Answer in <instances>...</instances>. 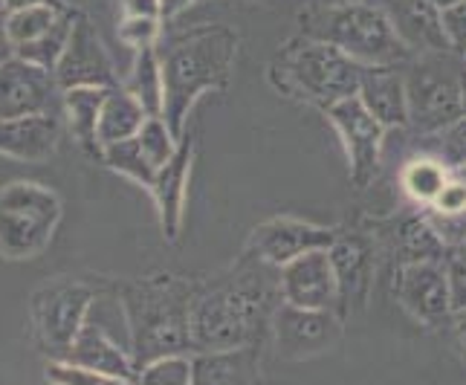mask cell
I'll list each match as a JSON object with an SVG mask.
<instances>
[{"mask_svg": "<svg viewBox=\"0 0 466 385\" xmlns=\"http://www.w3.org/2000/svg\"><path fill=\"white\" fill-rule=\"evenodd\" d=\"M281 304L279 267L247 249L229 269L198 281L191 304V342L198 350L264 345Z\"/></svg>", "mask_w": 466, "mask_h": 385, "instance_id": "cell-1", "label": "cell"}, {"mask_svg": "<svg viewBox=\"0 0 466 385\" xmlns=\"http://www.w3.org/2000/svg\"><path fill=\"white\" fill-rule=\"evenodd\" d=\"M238 32L223 24H198L177 29L159 41V70H163V119L174 137L186 134L188 114L200 96L227 90L235 58Z\"/></svg>", "mask_w": 466, "mask_h": 385, "instance_id": "cell-2", "label": "cell"}, {"mask_svg": "<svg viewBox=\"0 0 466 385\" xmlns=\"http://www.w3.org/2000/svg\"><path fill=\"white\" fill-rule=\"evenodd\" d=\"M122 304L127 348L137 371L159 357L195 354L191 342V304L198 296V281L183 276H157L125 279L110 284Z\"/></svg>", "mask_w": 466, "mask_h": 385, "instance_id": "cell-3", "label": "cell"}, {"mask_svg": "<svg viewBox=\"0 0 466 385\" xmlns=\"http://www.w3.org/2000/svg\"><path fill=\"white\" fill-rule=\"evenodd\" d=\"M301 35L325 41L362 67H403L414 53L400 41L397 29L374 0H325L299 12Z\"/></svg>", "mask_w": 466, "mask_h": 385, "instance_id": "cell-4", "label": "cell"}, {"mask_svg": "<svg viewBox=\"0 0 466 385\" xmlns=\"http://www.w3.org/2000/svg\"><path fill=\"white\" fill-rule=\"evenodd\" d=\"M362 64H357L342 50L299 35L287 41L269 64V85L287 99L313 105L321 114L336 102H345L360 93Z\"/></svg>", "mask_w": 466, "mask_h": 385, "instance_id": "cell-5", "label": "cell"}, {"mask_svg": "<svg viewBox=\"0 0 466 385\" xmlns=\"http://www.w3.org/2000/svg\"><path fill=\"white\" fill-rule=\"evenodd\" d=\"M64 215L58 191L35 180L0 186V258L32 261L53 244Z\"/></svg>", "mask_w": 466, "mask_h": 385, "instance_id": "cell-6", "label": "cell"}, {"mask_svg": "<svg viewBox=\"0 0 466 385\" xmlns=\"http://www.w3.org/2000/svg\"><path fill=\"white\" fill-rule=\"evenodd\" d=\"M99 287L58 276L35 287L29 296V328L35 345L50 360H67L76 336L82 333L93 301L99 299Z\"/></svg>", "mask_w": 466, "mask_h": 385, "instance_id": "cell-7", "label": "cell"}, {"mask_svg": "<svg viewBox=\"0 0 466 385\" xmlns=\"http://www.w3.org/2000/svg\"><path fill=\"white\" fill-rule=\"evenodd\" d=\"M461 73L446 70L441 56H417L411 61V70H406L409 127L423 137H438L466 117Z\"/></svg>", "mask_w": 466, "mask_h": 385, "instance_id": "cell-8", "label": "cell"}, {"mask_svg": "<svg viewBox=\"0 0 466 385\" xmlns=\"http://www.w3.org/2000/svg\"><path fill=\"white\" fill-rule=\"evenodd\" d=\"M82 9L58 6H24L6 9V29L15 44V56L38 64L44 70H56V64L70 41L76 15Z\"/></svg>", "mask_w": 466, "mask_h": 385, "instance_id": "cell-9", "label": "cell"}, {"mask_svg": "<svg viewBox=\"0 0 466 385\" xmlns=\"http://www.w3.org/2000/svg\"><path fill=\"white\" fill-rule=\"evenodd\" d=\"M330 261L339 284V316L350 319L353 313H362L368 308L377 281V264L380 249L365 227L357 229H339L330 244Z\"/></svg>", "mask_w": 466, "mask_h": 385, "instance_id": "cell-10", "label": "cell"}, {"mask_svg": "<svg viewBox=\"0 0 466 385\" xmlns=\"http://www.w3.org/2000/svg\"><path fill=\"white\" fill-rule=\"evenodd\" d=\"M362 227L371 232L377 240L380 255H385L394 269L406 264H420V261H441L446 264L449 249L441 235L431 229V223L426 220L423 212H394V215H377L365 218Z\"/></svg>", "mask_w": 466, "mask_h": 385, "instance_id": "cell-11", "label": "cell"}, {"mask_svg": "<svg viewBox=\"0 0 466 385\" xmlns=\"http://www.w3.org/2000/svg\"><path fill=\"white\" fill-rule=\"evenodd\" d=\"M325 117L342 139L353 188L365 191L380 174L385 127L371 117V110L360 102V96H350V99H345V102H336L330 110H325Z\"/></svg>", "mask_w": 466, "mask_h": 385, "instance_id": "cell-12", "label": "cell"}, {"mask_svg": "<svg viewBox=\"0 0 466 385\" xmlns=\"http://www.w3.org/2000/svg\"><path fill=\"white\" fill-rule=\"evenodd\" d=\"M345 319L336 310H304L281 301L272 316V345L281 360L301 362L328 354L342 339Z\"/></svg>", "mask_w": 466, "mask_h": 385, "instance_id": "cell-13", "label": "cell"}, {"mask_svg": "<svg viewBox=\"0 0 466 385\" xmlns=\"http://www.w3.org/2000/svg\"><path fill=\"white\" fill-rule=\"evenodd\" d=\"M56 82L61 90L70 87H122V78L114 67V58L105 50V41L96 24L85 12L76 15V24L70 32V41L56 64Z\"/></svg>", "mask_w": 466, "mask_h": 385, "instance_id": "cell-14", "label": "cell"}, {"mask_svg": "<svg viewBox=\"0 0 466 385\" xmlns=\"http://www.w3.org/2000/svg\"><path fill=\"white\" fill-rule=\"evenodd\" d=\"M29 114H58L61 110V87L53 70L12 56L0 64V119L29 117Z\"/></svg>", "mask_w": 466, "mask_h": 385, "instance_id": "cell-15", "label": "cell"}, {"mask_svg": "<svg viewBox=\"0 0 466 385\" xmlns=\"http://www.w3.org/2000/svg\"><path fill=\"white\" fill-rule=\"evenodd\" d=\"M394 299L400 301L414 322L426 328H438L446 319H452V293H449L446 264L420 261L397 267L394 272Z\"/></svg>", "mask_w": 466, "mask_h": 385, "instance_id": "cell-16", "label": "cell"}, {"mask_svg": "<svg viewBox=\"0 0 466 385\" xmlns=\"http://www.w3.org/2000/svg\"><path fill=\"white\" fill-rule=\"evenodd\" d=\"M339 229L342 227H319V223H308L299 218H269L252 229L247 249L281 269L304 252L330 249Z\"/></svg>", "mask_w": 466, "mask_h": 385, "instance_id": "cell-17", "label": "cell"}, {"mask_svg": "<svg viewBox=\"0 0 466 385\" xmlns=\"http://www.w3.org/2000/svg\"><path fill=\"white\" fill-rule=\"evenodd\" d=\"M281 301L304 310H336L339 313V284L328 249L304 252L279 269Z\"/></svg>", "mask_w": 466, "mask_h": 385, "instance_id": "cell-18", "label": "cell"}, {"mask_svg": "<svg viewBox=\"0 0 466 385\" xmlns=\"http://www.w3.org/2000/svg\"><path fill=\"white\" fill-rule=\"evenodd\" d=\"M195 151H198V137L186 131L180 137V146H177L174 157L157 171L154 186L148 188L154 203H157L159 229H163L166 240H177L180 238V229H183L186 186H188L191 163H195Z\"/></svg>", "mask_w": 466, "mask_h": 385, "instance_id": "cell-19", "label": "cell"}, {"mask_svg": "<svg viewBox=\"0 0 466 385\" xmlns=\"http://www.w3.org/2000/svg\"><path fill=\"white\" fill-rule=\"evenodd\" d=\"M64 137V117L58 114H29L0 119V157L18 163H46Z\"/></svg>", "mask_w": 466, "mask_h": 385, "instance_id": "cell-20", "label": "cell"}, {"mask_svg": "<svg viewBox=\"0 0 466 385\" xmlns=\"http://www.w3.org/2000/svg\"><path fill=\"white\" fill-rule=\"evenodd\" d=\"M389 12L400 41L417 56H449L452 46L443 32V15L431 0H380Z\"/></svg>", "mask_w": 466, "mask_h": 385, "instance_id": "cell-21", "label": "cell"}, {"mask_svg": "<svg viewBox=\"0 0 466 385\" xmlns=\"http://www.w3.org/2000/svg\"><path fill=\"white\" fill-rule=\"evenodd\" d=\"M67 360L90 368V371H99L105 377L137 380V365L131 357V348L119 345V339H114V336L107 333L102 319L93 316V308H90V316H87L82 333L76 336Z\"/></svg>", "mask_w": 466, "mask_h": 385, "instance_id": "cell-22", "label": "cell"}, {"mask_svg": "<svg viewBox=\"0 0 466 385\" xmlns=\"http://www.w3.org/2000/svg\"><path fill=\"white\" fill-rule=\"evenodd\" d=\"M357 96L385 131L409 125L406 73H400V67H362Z\"/></svg>", "mask_w": 466, "mask_h": 385, "instance_id": "cell-23", "label": "cell"}, {"mask_svg": "<svg viewBox=\"0 0 466 385\" xmlns=\"http://www.w3.org/2000/svg\"><path fill=\"white\" fill-rule=\"evenodd\" d=\"M195 385H258L261 348L198 350L191 354Z\"/></svg>", "mask_w": 466, "mask_h": 385, "instance_id": "cell-24", "label": "cell"}, {"mask_svg": "<svg viewBox=\"0 0 466 385\" xmlns=\"http://www.w3.org/2000/svg\"><path fill=\"white\" fill-rule=\"evenodd\" d=\"M102 87H70L61 90V110H64V127L73 134V139L82 146L90 157L99 159L102 148H99V110L105 102Z\"/></svg>", "mask_w": 466, "mask_h": 385, "instance_id": "cell-25", "label": "cell"}, {"mask_svg": "<svg viewBox=\"0 0 466 385\" xmlns=\"http://www.w3.org/2000/svg\"><path fill=\"white\" fill-rule=\"evenodd\" d=\"M148 119V110L127 87H110L99 110V148L116 146V142L134 139Z\"/></svg>", "mask_w": 466, "mask_h": 385, "instance_id": "cell-26", "label": "cell"}, {"mask_svg": "<svg viewBox=\"0 0 466 385\" xmlns=\"http://www.w3.org/2000/svg\"><path fill=\"white\" fill-rule=\"evenodd\" d=\"M449 177H452V168L441 157H411L400 171V186L417 208H426L438 200Z\"/></svg>", "mask_w": 466, "mask_h": 385, "instance_id": "cell-27", "label": "cell"}, {"mask_svg": "<svg viewBox=\"0 0 466 385\" xmlns=\"http://www.w3.org/2000/svg\"><path fill=\"white\" fill-rule=\"evenodd\" d=\"M157 46H146V50L134 53L131 73L122 82V87L131 90L142 102V107L148 110V117H163V70H159Z\"/></svg>", "mask_w": 466, "mask_h": 385, "instance_id": "cell-28", "label": "cell"}, {"mask_svg": "<svg viewBox=\"0 0 466 385\" xmlns=\"http://www.w3.org/2000/svg\"><path fill=\"white\" fill-rule=\"evenodd\" d=\"M99 163L107 166L110 171L122 174V177L134 180L137 186L142 188H151L154 186V177H157V168L151 166V159L146 157V151H142L139 139H125V142H116V146H107L102 148V157Z\"/></svg>", "mask_w": 466, "mask_h": 385, "instance_id": "cell-29", "label": "cell"}, {"mask_svg": "<svg viewBox=\"0 0 466 385\" xmlns=\"http://www.w3.org/2000/svg\"><path fill=\"white\" fill-rule=\"evenodd\" d=\"M137 385H195L191 354L159 357L137 371Z\"/></svg>", "mask_w": 466, "mask_h": 385, "instance_id": "cell-30", "label": "cell"}, {"mask_svg": "<svg viewBox=\"0 0 466 385\" xmlns=\"http://www.w3.org/2000/svg\"><path fill=\"white\" fill-rule=\"evenodd\" d=\"M142 151L151 159V166L159 171L168 159L174 157L177 146H180V137H174V131L168 127V122L163 117H148L146 125H142V131L137 134Z\"/></svg>", "mask_w": 466, "mask_h": 385, "instance_id": "cell-31", "label": "cell"}, {"mask_svg": "<svg viewBox=\"0 0 466 385\" xmlns=\"http://www.w3.org/2000/svg\"><path fill=\"white\" fill-rule=\"evenodd\" d=\"M163 24L159 18H119L116 35L131 53L146 50V46H157L163 41Z\"/></svg>", "mask_w": 466, "mask_h": 385, "instance_id": "cell-32", "label": "cell"}, {"mask_svg": "<svg viewBox=\"0 0 466 385\" xmlns=\"http://www.w3.org/2000/svg\"><path fill=\"white\" fill-rule=\"evenodd\" d=\"M46 382L50 385H105V374L90 371L85 365L70 360H50L46 362Z\"/></svg>", "mask_w": 466, "mask_h": 385, "instance_id": "cell-33", "label": "cell"}, {"mask_svg": "<svg viewBox=\"0 0 466 385\" xmlns=\"http://www.w3.org/2000/svg\"><path fill=\"white\" fill-rule=\"evenodd\" d=\"M449 168L466 166V117H461L455 125L438 134V154Z\"/></svg>", "mask_w": 466, "mask_h": 385, "instance_id": "cell-34", "label": "cell"}, {"mask_svg": "<svg viewBox=\"0 0 466 385\" xmlns=\"http://www.w3.org/2000/svg\"><path fill=\"white\" fill-rule=\"evenodd\" d=\"M426 220L431 223V229L441 235V240L449 249L466 247V212H455V215H441V212H429L423 208Z\"/></svg>", "mask_w": 466, "mask_h": 385, "instance_id": "cell-35", "label": "cell"}, {"mask_svg": "<svg viewBox=\"0 0 466 385\" xmlns=\"http://www.w3.org/2000/svg\"><path fill=\"white\" fill-rule=\"evenodd\" d=\"M449 293H452V313L466 310V247H458L446 258Z\"/></svg>", "mask_w": 466, "mask_h": 385, "instance_id": "cell-36", "label": "cell"}, {"mask_svg": "<svg viewBox=\"0 0 466 385\" xmlns=\"http://www.w3.org/2000/svg\"><path fill=\"white\" fill-rule=\"evenodd\" d=\"M441 15H443V32H446L449 46H452V53L463 58L466 56V0H458V4L441 9Z\"/></svg>", "mask_w": 466, "mask_h": 385, "instance_id": "cell-37", "label": "cell"}, {"mask_svg": "<svg viewBox=\"0 0 466 385\" xmlns=\"http://www.w3.org/2000/svg\"><path fill=\"white\" fill-rule=\"evenodd\" d=\"M429 212H441V215H455V212H466V186L455 177H449V183L443 186V191L438 195V200L426 206Z\"/></svg>", "mask_w": 466, "mask_h": 385, "instance_id": "cell-38", "label": "cell"}, {"mask_svg": "<svg viewBox=\"0 0 466 385\" xmlns=\"http://www.w3.org/2000/svg\"><path fill=\"white\" fill-rule=\"evenodd\" d=\"M122 18H163V4L159 0H119Z\"/></svg>", "mask_w": 466, "mask_h": 385, "instance_id": "cell-39", "label": "cell"}, {"mask_svg": "<svg viewBox=\"0 0 466 385\" xmlns=\"http://www.w3.org/2000/svg\"><path fill=\"white\" fill-rule=\"evenodd\" d=\"M15 56V44L9 38V29H6V12H0V64L9 61Z\"/></svg>", "mask_w": 466, "mask_h": 385, "instance_id": "cell-40", "label": "cell"}, {"mask_svg": "<svg viewBox=\"0 0 466 385\" xmlns=\"http://www.w3.org/2000/svg\"><path fill=\"white\" fill-rule=\"evenodd\" d=\"M24 6H58L70 9V0H6V9H24Z\"/></svg>", "mask_w": 466, "mask_h": 385, "instance_id": "cell-41", "label": "cell"}, {"mask_svg": "<svg viewBox=\"0 0 466 385\" xmlns=\"http://www.w3.org/2000/svg\"><path fill=\"white\" fill-rule=\"evenodd\" d=\"M159 4H163V18L166 21H174L177 15L186 12L191 4H195V0H159Z\"/></svg>", "mask_w": 466, "mask_h": 385, "instance_id": "cell-42", "label": "cell"}, {"mask_svg": "<svg viewBox=\"0 0 466 385\" xmlns=\"http://www.w3.org/2000/svg\"><path fill=\"white\" fill-rule=\"evenodd\" d=\"M452 322H455V333H458L461 345L466 348V310H461V313H452Z\"/></svg>", "mask_w": 466, "mask_h": 385, "instance_id": "cell-43", "label": "cell"}, {"mask_svg": "<svg viewBox=\"0 0 466 385\" xmlns=\"http://www.w3.org/2000/svg\"><path fill=\"white\" fill-rule=\"evenodd\" d=\"M452 174H455V177L466 186V166H461V168H452Z\"/></svg>", "mask_w": 466, "mask_h": 385, "instance_id": "cell-44", "label": "cell"}, {"mask_svg": "<svg viewBox=\"0 0 466 385\" xmlns=\"http://www.w3.org/2000/svg\"><path fill=\"white\" fill-rule=\"evenodd\" d=\"M438 9H446V6H452V4H458V0H431Z\"/></svg>", "mask_w": 466, "mask_h": 385, "instance_id": "cell-45", "label": "cell"}, {"mask_svg": "<svg viewBox=\"0 0 466 385\" xmlns=\"http://www.w3.org/2000/svg\"><path fill=\"white\" fill-rule=\"evenodd\" d=\"M461 90H463V110H466V70L461 73Z\"/></svg>", "mask_w": 466, "mask_h": 385, "instance_id": "cell-46", "label": "cell"}, {"mask_svg": "<svg viewBox=\"0 0 466 385\" xmlns=\"http://www.w3.org/2000/svg\"><path fill=\"white\" fill-rule=\"evenodd\" d=\"M0 12H6V0H0Z\"/></svg>", "mask_w": 466, "mask_h": 385, "instance_id": "cell-47", "label": "cell"}, {"mask_svg": "<svg viewBox=\"0 0 466 385\" xmlns=\"http://www.w3.org/2000/svg\"><path fill=\"white\" fill-rule=\"evenodd\" d=\"M463 70H466V56H463Z\"/></svg>", "mask_w": 466, "mask_h": 385, "instance_id": "cell-48", "label": "cell"}]
</instances>
